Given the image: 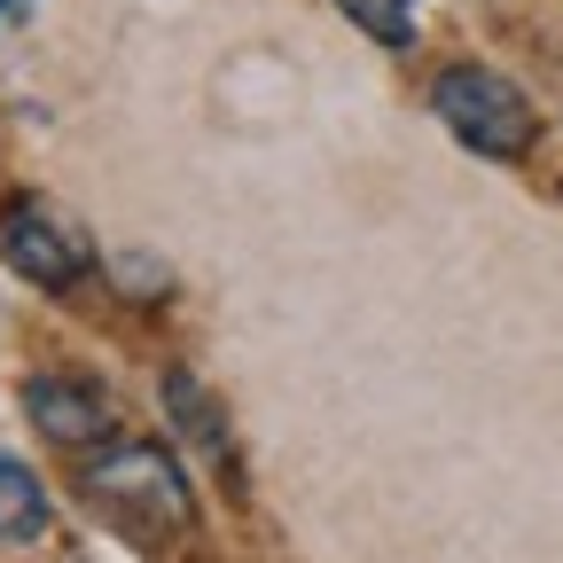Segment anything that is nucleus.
Wrapping results in <instances>:
<instances>
[{
    "mask_svg": "<svg viewBox=\"0 0 563 563\" xmlns=\"http://www.w3.org/2000/svg\"><path fill=\"white\" fill-rule=\"evenodd\" d=\"M79 493L133 540H188L196 532V485H188L180 454L157 439H118V446L87 454Z\"/></svg>",
    "mask_w": 563,
    "mask_h": 563,
    "instance_id": "f257e3e1",
    "label": "nucleus"
},
{
    "mask_svg": "<svg viewBox=\"0 0 563 563\" xmlns=\"http://www.w3.org/2000/svg\"><path fill=\"white\" fill-rule=\"evenodd\" d=\"M431 110L477 157H525L540 141V118L517 95V79H501V70H485V63H446L431 79Z\"/></svg>",
    "mask_w": 563,
    "mask_h": 563,
    "instance_id": "f03ea898",
    "label": "nucleus"
},
{
    "mask_svg": "<svg viewBox=\"0 0 563 563\" xmlns=\"http://www.w3.org/2000/svg\"><path fill=\"white\" fill-rule=\"evenodd\" d=\"M0 258H9L24 282H40V290H70V282L87 274V235L63 220L55 203L40 196H9L0 203Z\"/></svg>",
    "mask_w": 563,
    "mask_h": 563,
    "instance_id": "7ed1b4c3",
    "label": "nucleus"
},
{
    "mask_svg": "<svg viewBox=\"0 0 563 563\" xmlns=\"http://www.w3.org/2000/svg\"><path fill=\"white\" fill-rule=\"evenodd\" d=\"M24 415H32V431H40L47 446H70V454L102 446L110 422H118L110 391H102L95 376H79V368H40V376H24Z\"/></svg>",
    "mask_w": 563,
    "mask_h": 563,
    "instance_id": "20e7f679",
    "label": "nucleus"
},
{
    "mask_svg": "<svg viewBox=\"0 0 563 563\" xmlns=\"http://www.w3.org/2000/svg\"><path fill=\"white\" fill-rule=\"evenodd\" d=\"M40 532H47V485L16 454H0V548H32Z\"/></svg>",
    "mask_w": 563,
    "mask_h": 563,
    "instance_id": "39448f33",
    "label": "nucleus"
},
{
    "mask_svg": "<svg viewBox=\"0 0 563 563\" xmlns=\"http://www.w3.org/2000/svg\"><path fill=\"white\" fill-rule=\"evenodd\" d=\"M165 407H173V422L203 446V454H220L228 446V431H220V415H211V391L188 376V368H165Z\"/></svg>",
    "mask_w": 563,
    "mask_h": 563,
    "instance_id": "423d86ee",
    "label": "nucleus"
},
{
    "mask_svg": "<svg viewBox=\"0 0 563 563\" xmlns=\"http://www.w3.org/2000/svg\"><path fill=\"white\" fill-rule=\"evenodd\" d=\"M329 9H344L376 47H407L415 40V0H329Z\"/></svg>",
    "mask_w": 563,
    "mask_h": 563,
    "instance_id": "0eeeda50",
    "label": "nucleus"
}]
</instances>
